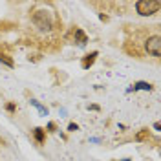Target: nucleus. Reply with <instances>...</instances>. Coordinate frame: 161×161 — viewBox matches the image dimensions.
<instances>
[{
  "mask_svg": "<svg viewBox=\"0 0 161 161\" xmlns=\"http://www.w3.org/2000/svg\"><path fill=\"white\" fill-rule=\"evenodd\" d=\"M31 22L39 28L40 31H51L53 30V15L48 9H35L31 13Z\"/></svg>",
  "mask_w": 161,
  "mask_h": 161,
  "instance_id": "obj_1",
  "label": "nucleus"
},
{
  "mask_svg": "<svg viewBox=\"0 0 161 161\" xmlns=\"http://www.w3.org/2000/svg\"><path fill=\"white\" fill-rule=\"evenodd\" d=\"M161 9V2L159 0H137L136 2V11L141 17H150L156 15Z\"/></svg>",
  "mask_w": 161,
  "mask_h": 161,
  "instance_id": "obj_2",
  "label": "nucleus"
},
{
  "mask_svg": "<svg viewBox=\"0 0 161 161\" xmlns=\"http://www.w3.org/2000/svg\"><path fill=\"white\" fill-rule=\"evenodd\" d=\"M145 51L148 53V55H152V57H161V37L159 35H152V37H148L147 39V42H145Z\"/></svg>",
  "mask_w": 161,
  "mask_h": 161,
  "instance_id": "obj_3",
  "label": "nucleus"
},
{
  "mask_svg": "<svg viewBox=\"0 0 161 161\" xmlns=\"http://www.w3.org/2000/svg\"><path fill=\"white\" fill-rule=\"evenodd\" d=\"M66 39L77 42L79 46H86V44H88V35L80 30V28H77V26H75V28H71V31L66 35Z\"/></svg>",
  "mask_w": 161,
  "mask_h": 161,
  "instance_id": "obj_4",
  "label": "nucleus"
},
{
  "mask_svg": "<svg viewBox=\"0 0 161 161\" xmlns=\"http://www.w3.org/2000/svg\"><path fill=\"white\" fill-rule=\"evenodd\" d=\"M97 57H99V51H90V53H86L82 59H80V68L82 70H90L92 66L95 64V60H97Z\"/></svg>",
  "mask_w": 161,
  "mask_h": 161,
  "instance_id": "obj_5",
  "label": "nucleus"
},
{
  "mask_svg": "<svg viewBox=\"0 0 161 161\" xmlns=\"http://www.w3.org/2000/svg\"><path fill=\"white\" fill-rule=\"evenodd\" d=\"M33 139L37 141V145H44V141H46V130L42 126L33 128Z\"/></svg>",
  "mask_w": 161,
  "mask_h": 161,
  "instance_id": "obj_6",
  "label": "nucleus"
},
{
  "mask_svg": "<svg viewBox=\"0 0 161 161\" xmlns=\"http://www.w3.org/2000/svg\"><path fill=\"white\" fill-rule=\"evenodd\" d=\"M139 92V90H145V92H150L154 90V86H152L150 82H145V80H139V82H136V84H132V88L128 92Z\"/></svg>",
  "mask_w": 161,
  "mask_h": 161,
  "instance_id": "obj_7",
  "label": "nucleus"
},
{
  "mask_svg": "<svg viewBox=\"0 0 161 161\" xmlns=\"http://www.w3.org/2000/svg\"><path fill=\"white\" fill-rule=\"evenodd\" d=\"M30 104H31V106H35V108H37L40 114H42V115H48V108H44V106H42V104H40L37 99H31V101H30Z\"/></svg>",
  "mask_w": 161,
  "mask_h": 161,
  "instance_id": "obj_8",
  "label": "nucleus"
},
{
  "mask_svg": "<svg viewBox=\"0 0 161 161\" xmlns=\"http://www.w3.org/2000/svg\"><path fill=\"white\" fill-rule=\"evenodd\" d=\"M148 139H150V134H148L147 128H143L139 134H136V141H148Z\"/></svg>",
  "mask_w": 161,
  "mask_h": 161,
  "instance_id": "obj_9",
  "label": "nucleus"
},
{
  "mask_svg": "<svg viewBox=\"0 0 161 161\" xmlns=\"http://www.w3.org/2000/svg\"><path fill=\"white\" fill-rule=\"evenodd\" d=\"M0 62H2V64H6L8 68H15V62H13V59H11V57H8V55H0Z\"/></svg>",
  "mask_w": 161,
  "mask_h": 161,
  "instance_id": "obj_10",
  "label": "nucleus"
},
{
  "mask_svg": "<svg viewBox=\"0 0 161 161\" xmlns=\"http://www.w3.org/2000/svg\"><path fill=\"white\" fill-rule=\"evenodd\" d=\"M6 112H9V114H17V104H15V103H6Z\"/></svg>",
  "mask_w": 161,
  "mask_h": 161,
  "instance_id": "obj_11",
  "label": "nucleus"
},
{
  "mask_svg": "<svg viewBox=\"0 0 161 161\" xmlns=\"http://www.w3.org/2000/svg\"><path fill=\"white\" fill-rule=\"evenodd\" d=\"M44 130H48V132H57V123H55V121H50V123H48V126H46Z\"/></svg>",
  "mask_w": 161,
  "mask_h": 161,
  "instance_id": "obj_12",
  "label": "nucleus"
},
{
  "mask_svg": "<svg viewBox=\"0 0 161 161\" xmlns=\"http://www.w3.org/2000/svg\"><path fill=\"white\" fill-rule=\"evenodd\" d=\"M79 130V125H77V123H70V125H68V132H77Z\"/></svg>",
  "mask_w": 161,
  "mask_h": 161,
  "instance_id": "obj_13",
  "label": "nucleus"
},
{
  "mask_svg": "<svg viewBox=\"0 0 161 161\" xmlns=\"http://www.w3.org/2000/svg\"><path fill=\"white\" fill-rule=\"evenodd\" d=\"M99 19L103 20V22H108V17H106V15H99Z\"/></svg>",
  "mask_w": 161,
  "mask_h": 161,
  "instance_id": "obj_14",
  "label": "nucleus"
},
{
  "mask_svg": "<svg viewBox=\"0 0 161 161\" xmlns=\"http://www.w3.org/2000/svg\"><path fill=\"white\" fill-rule=\"evenodd\" d=\"M121 161H130V159H121Z\"/></svg>",
  "mask_w": 161,
  "mask_h": 161,
  "instance_id": "obj_15",
  "label": "nucleus"
}]
</instances>
